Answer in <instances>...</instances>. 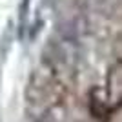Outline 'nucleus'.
<instances>
[{
  "instance_id": "nucleus-2",
  "label": "nucleus",
  "mask_w": 122,
  "mask_h": 122,
  "mask_svg": "<svg viewBox=\"0 0 122 122\" xmlns=\"http://www.w3.org/2000/svg\"><path fill=\"white\" fill-rule=\"evenodd\" d=\"M91 4L97 7L98 11H104V13H111L117 7L122 5V0H91Z\"/></svg>"
},
{
  "instance_id": "nucleus-1",
  "label": "nucleus",
  "mask_w": 122,
  "mask_h": 122,
  "mask_svg": "<svg viewBox=\"0 0 122 122\" xmlns=\"http://www.w3.org/2000/svg\"><path fill=\"white\" fill-rule=\"evenodd\" d=\"M107 100L111 104L122 102V62H117L107 73Z\"/></svg>"
},
{
  "instance_id": "nucleus-3",
  "label": "nucleus",
  "mask_w": 122,
  "mask_h": 122,
  "mask_svg": "<svg viewBox=\"0 0 122 122\" xmlns=\"http://www.w3.org/2000/svg\"><path fill=\"white\" fill-rule=\"evenodd\" d=\"M27 11H29V0H22V4H20V18H18L20 36H24L25 25H27Z\"/></svg>"
}]
</instances>
